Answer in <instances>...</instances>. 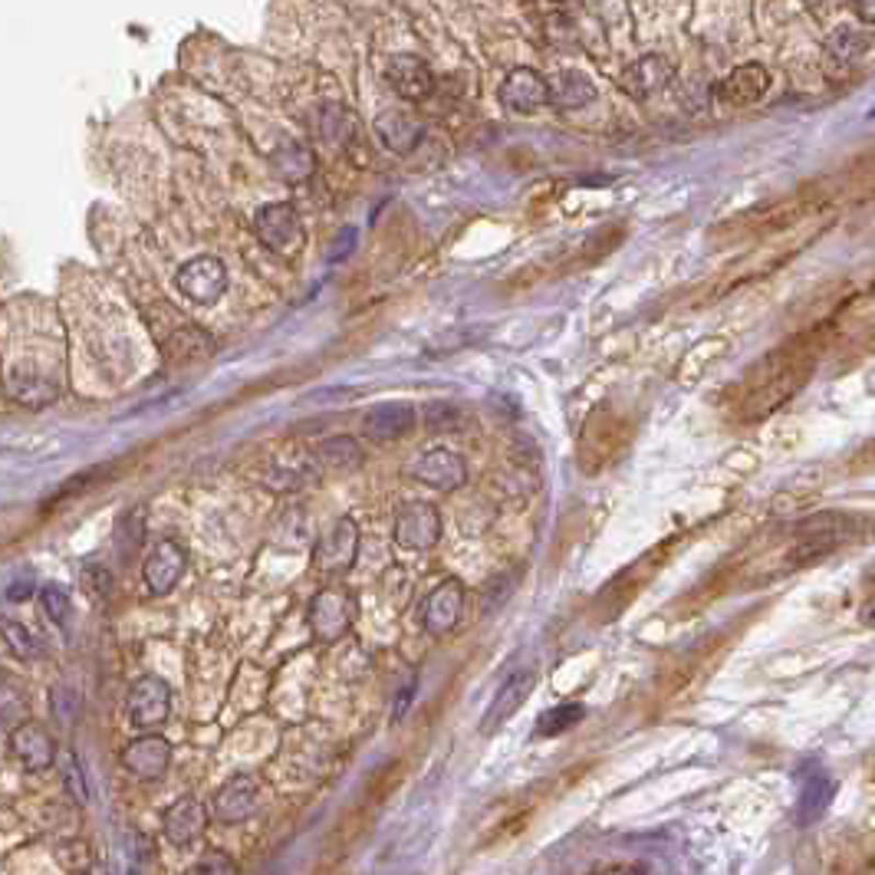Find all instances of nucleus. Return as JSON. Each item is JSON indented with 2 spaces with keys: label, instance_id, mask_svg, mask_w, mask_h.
Wrapping results in <instances>:
<instances>
[{
  "label": "nucleus",
  "instance_id": "1",
  "mask_svg": "<svg viewBox=\"0 0 875 875\" xmlns=\"http://www.w3.org/2000/svg\"><path fill=\"white\" fill-rule=\"evenodd\" d=\"M852 533V516L845 513H816L799 526V543L789 549V562L809 566L819 556H829L839 543H845Z\"/></svg>",
  "mask_w": 875,
  "mask_h": 875
},
{
  "label": "nucleus",
  "instance_id": "2",
  "mask_svg": "<svg viewBox=\"0 0 875 875\" xmlns=\"http://www.w3.org/2000/svg\"><path fill=\"white\" fill-rule=\"evenodd\" d=\"M352 618H355V599L342 586H326L309 602V628H312V638L322 645L339 641L349 632Z\"/></svg>",
  "mask_w": 875,
  "mask_h": 875
},
{
  "label": "nucleus",
  "instance_id": "3",
  "mask_svg": "<svg viewBox=\"0 0 875 875\" xmlns=\"http://www.w3.org/2000/svg\"><path fill=\"white\" fill-rule=\"evenodd\" d=\"M253 230L260 237L263 247H270L273 253H296L303 247V224H299V214L293 204H283V201H273V204H263L253 217Z\"/></svg>",
  "mask_w": 875,
  "mask_h": 875
},
{
  "label": "nucleus",
  "instance_id": "4",
  "mask_svg": "<svg viewBox=\"0 0 875 875\" xmlns=\"http://www.w3.org/2000/svg\"><path fill=\"white\" fill-rule=\"evenodd\" d=\"M174 286H178L181 296H188L191 303H197V306H214V303L224 296V289H227V270H224V263H220L217 257L201 253V257H191V260L178 270Z\"/></svg>",
  "mask_w": 875,
  "mask_h": 875
},
{
  "label": "nucleus",
  "instance_id": "5",
  "mask_svg": "<svg viewBox=\"0 0 875 875\" xmlns=\"http://www.w3.org/2000/svg\"><path fill=\"white\" fill-rule=\"evenodd\" d=\"M359 553V526L352 516H339L312 546V566L322 572H345Z\"/></svg>",
  "mask_w": 875,
  "mask_h": 875
},
{
  "label": "nucleus",
  "instance_id": "6",
  "mask_svg": "<svg viewBox=\"0 0 875 875\" xmlns=\"http://www.w3.org/2000/svg\"><path fill=\"white\" fill-rule=\"evenodd\" d=\"M500 105L516 112V115H533L543 105H549V82L536 69L516 66L500 82Z\"/></svg>",
  "mask_w": 875,
  "mask_h": 875
},
{
  "label": "nucleus",
  "instance_id": "7",
  "mask_svg": "<svg viewBox=\"0 0 875 875\" xmlns=\"http://www.w3.org/2000/svg\"><path fill=\"white\" fill-rule=\"evenodd\" d=\"M441 536V516L431 503H405L395 516V543L401 549H428Z\"/></svg>",
  "mask_w": 875,
  "mask_h": 875
},
{
  "label": "nucleus",
  "instance_id": "8",
  "mask_svg": "<svg viewBox=\"0 0 875 875\" xmlns=\"http://www.w3.org/2000/svg\"><path fill=\"white\" fill-rule=\"evenodd\" d=\"M171 707V691L164 684V678L158 674H145L128 688V717L135 727H158L164 724Z\"/></svg>",
  "mask_w": 875,
  "mask_h": 875
},
{
  "label": "nucleus",
  "instance_id": "9",
  "mask_svg": "<svg viewBox=\"0 0 875 875\" xmlns=\"http://www.w3.org/2000/svg\"><path fill=\"white\" fill-rule=\"evenodd\" d=\"M184 566H188V553L178 539H158L141 566L145 572V586L155 592V595H164L178 586V579L184 576Z\"/></svg>",
  "mask_w": 875,
  "mask_h": 875
},
{
  "label": "nucleus",
  "instance_id": "10",
  "mask_svg": "<svg viewBox=\"0 0 875 875\" xmlns=\"http://www.w3.org/2000/svg\"><path fill=\"white\" fill-rule=\"evenodd\" d=\"M766 89H770V72L760 63H743L720 79V86L714 89V102L727 109H740V105L763 99Z\"/></svg>",
  "mask_w": 875,
  "mask_h": 875
},
{
  "label": "nucleus",
  "instance_id": "11",
  "mask_svg": "<svg viewBox=\"0 0 875 875\" xmlns=\"http://www.w3.org/2000/svg\"><path fill=\"white\" fill-rule=\"evenodd\" d=\"M260 809V783L250 773L230 776L217 793H214V816L220 822H243Z\"/></svg>",
  "mask_w": 875,
  "mask_h": 875
},
{
  "label": "nucleus",
  "instance_id": "12",
  "mask_svg": "<svg viewBox=\"0 0 875 875\" xmlns=\"http://www.w3.org/2000/svg\"><path fill=\"white\" fill-rule=\"evenodd\" d=\"M171 763V743L158 734H141L125 743L122 766L138 780H158Z\"/></svg>",
  "mask_w": 875,
  "mask_h": 875
},
{
  "label": "nucleus",
  "instance_id": "13",
  "mask_svg": "<svg viewBox=\"0 0 875 875\" xmlns=\"http://www.w3.org/2000/svg\"><path fill=\"white\" fill-rule=\"evenodd\" d=\"M408 474L414 480H421L424 487H434V490H454L467 480V467L464 461L454 454V451H444V447H434V451H424L411 467Z\"/></svg>",
  "mask_w": 875,
  "mask_h": 875
},
{
  "label": "nucleus",
  "instance_id": "14",
  "mask_svg": "<svg viewBox=\"0 0 875 875\" xmlns=\"http://www.w3.org/2000/svg\"><path fill=\"white\" fill-rule=\"evenodd\" d=\"M385 79H388V86H391L401 99H408V102H421V99H428L431 89H434V76H431L428 63L418 59V56H411V53H398V56H391L388 66H385Z\"/></svg>",
  "mask_w": 875,
  "mask_h": 875
},
{
  "label": "nucleus",
  "instance_id": "15",
  "mask_svg": "<svg viewBox=\"0 0 875 875\" xmlns=\"http://www.w3.org/2000/svg\"><path fill=\"white\" fill-rule=\"evenodd\" d=\"M464 609V589L457 579H444L421 605V625L428 635H447Z\"/></svg>",
  "mask_w": 875,
  "mask_h": 875
},
{
  "label": "nucleus",
  "instance_id": "16",
  "mask_svg": "<svg viewBox=\"0 0 875 875\" xmlns=\"http://www.w3.org/2000/svg\"><path fill=\"white\" fill-rule=\"evenodd\" d=\"M533 684H536V674L533 671H513L500 688H497V694H493V701H490V707L484 711V720H480V730L484 734H493L500 724H507L523 704H526V697H530V691H533Z\"/></svg>",
  "mask_w": 875,
  "mask_h": 875
},
{
  "label": "nucleus",
  "instance_id": "17",
  "mask_svg": "<svg viewBox=\"0 0 875 875\" xmlns=\"http://www.w3.org/2000/svg\"><path fill=\"white\" fill-rule=\"evenodd\" d=\"M10 753L26 766V770H46L56 760V743L49 737V730L43 724L33 720H20L10 730Z\"/></svg>",
  "mask_w": 875,
  "mask_h": 875
},
{
  "label": "nucleus",
  "instance_id": "18",
  "mask_svg": "<svg viewBox=\"0 0 875 875\" xmlns=\"http://www.w3.org/2000/svg\"><path fill=\"white\" fill-rule=\"evenodd\" d=\"M204 826H207V809H204L197 799H191V796L174 799V803L164 809V816H161V832H164V839H168L171 845H178V849L197 842L201 832H204Z\"/></svg>",
  "mask_w": 875,
  "mask_h": 875
},
{
  "label": "nucleus",
  "instance_id": "19",
  "mask_svg": "<svg viewBox=\"0 0 875 875\" xmlns=\"http://www.w3.org/2000/svg\"><path fill=\"white\" fill-rule=\"evenodd\" d=\"M414 421H418V414H414L411 405H405V401H385V405H375L362 418V434L385 444V441L405 438L414 428Z\"/></svg>",
  "mask_w": 875,
  "mask_h": 875
},
{
  "label": "nucleus",
  "instance_id": "20",
  "mask_svg": "<svg viewBox=\"0 0 875 875\" xmlns=\"http://www.w3.org/2000/svg\"><path fill=\"white\" fill-rule=\"evenodd\" d=\"M618 82H622V89L632 99H648L651 92H658V89H664L671 82V63L664 56H658V53L641 56L632 66H625Z\"/></svg>",
  "mask_w": 875,
  "mask_h": 875
},
{
  "label": "nucleus",
  "instance_id": "21",
  "mask_svg": "<svg viewBox=\"0 0 875 875\" xmlns=\"http://www.w3.org/2000/svg\"><path fill=\"white\" fill-rule=\"evenodd\" d=\"M7 395L26 408H43L49 401L59 398V385L43 375V372H33V368H13L7 375Z\"/></svg>",
  "mask_w": 875,
  "mask_h": 875
},
{
  "label": "nucleus",
  "instance_id": "22",
  "mask_svg": "<svg viewBox=\"0 0 875 875\" xmlns=\"http://www.w3.org/2000/svg\"><path fill=\"white\" fill-rule=\"evenodd\" d=\"M375 135L382 138V145H385L388 151H395V155H408V151L418 148L424 128H421V122H414L408 112H382V115L375 118Z\"/></svg>",
  "mask_w": 875,
  "mask_h": 875
},
{
  "label": "nucleus",
  "instance_id": "23",
  "mask_svg": "<svg viewBox=\"0 0 875 875\" xmlns=\"http://www.w3.org/2000/svg\"><path fill=\"white\" fill-rule=\"evenodd\" d=\"M546 82H549V105H556V109H582L595 99V86L586 72L559 69Z\"/></svg>",
  "mask_w": 875,
  "mask_h": 875
},
{
  "label": "nucleus",
  "instance_id": "24",
  "mask_svg": "<svg viewBox=\"0 0 875 875\" xmlns=\"http://www.w3.org/2000/svg\"><path fill=\"white\" fill-rule=\"evenodd\" d=\"M796 388H799V375H796V368H783V372H776V375L770 378V385H763V388H757V391L750 395V401H747V408H743V418H763L766 411L780 408Z\"/></svg>",
  "mask_w": 875,
  "mask_h": 875
},
{
  "label": "nucleus",
  "instance_id": "25",
  "mask_svg": "<svg viewBox=\"0 0 875 875\" xmlns=\"http://www.w3.org/2000/svg\"><path fill=\"white\" fill-rule=\"evenodd\" d=\"M214 355V339L197 329V326H181L168 342H164V359L174 365H188V362H201V359H211Z\"/></svg>",
  "mask_w": 875,
  "mask_h": 875
},
{
  "label": "nucleus",
  "instance_id": "26",
  "mask_svg": "<svg viewBox=\"0 0 875 875\" xmlns=\"http://www.w3.org/2000/svg\"><path fill=\"white\" fill-rule=\"evenodd\" d=\"M829 799H832V780H829L822 770L813 773V776H806L803 793H799V803H796V822H799V826L816 822V819L826 813Z\"/></svg>",
  "mask_w": 875,
  "mask_h": 875
},
{
  "label": "nucleus",
  "instance_id": "27",
  "mask_svg": "<svg viewBox=\"0 0 875 875\" xmlns=\"http://www.w3.org/2000/svg\"><path fill=\"white\" fill-rule=\"evenodd\" d=\"M316 464H322V467H329V470H339V474L355 470V467L362 464V447H359V441H352V438H345V434H339V438H326V441L316 447Z\"/></svg>",
  "mask_w": 875,
  "mask_h": 875
},
{
  "label": "nucleus",
  "instance_id": "28",
  "mask_svg": "<svg viewBox=\"0 0 875 875\" xmlns=\"http://www.w3.org/2000/svg\"><path fill=\"white\" fill-rule=\"evenodd\" d=\"M273 171L283 178V181H303V178H309L312 174V155H309V148H303V145H296V141H289V145H283L280 151H273Z\"/></svg>",
  "mask_w": 875,
  "mask_h": 875
},
{
  "label": "nucleus",
  "instance_id": "29",
  "mask_svg": "<svg viewBox=\"0 0 875 875\" xmlns=\"http://www.w3.org/2000/svg\"><path fill=\"white\" fill-rule=\"evenodd\" d=\"M872 33L868 30H836L829 36V53L839 63H859L872 53Z\"/></svg>",
  "mask_w": 875,
  "mask_h": 875
},
{
  "label": "nucleus",
  "instance_id": "30",
  "mask_svg": "<svg viewBox=\"0 0 875 875\" xmlns=\"http://www.w3.org/2000/svg\"><path fill=\"white\" fill-rule=\"evenodd\" d=\"M26 711H30V697H26L23 681L0 671V717L7 724H20V720H26Z\"/></svg>",
  "mask_w": 875,
  "mask_h": 875
},
{
  "label": "nucleus",
  "instance_id": "31",
  "mask_svg": "<svg viewBox=\"0 0 875 875\" xmlns=\"http://www.w3.org/2000/svg\"><path fill=\"white\" fill-rule=\"evenodd\" d=\"M0 635H3V641H7V648H10L16 658H23V661L43 655V641H39L26 625H20V622L0 618Z\"/></svg>",
  "mask_w": 875,
  "mask_h": 875
},
{
  "label": "nucleus",
  "instance_id": "32",
  "mask_svg": "<svg viewBox=\"0 0 875 875\" xmlns=\"http://www.w3.org/2000/svg\"><path fill=\"white\" fill-rule=\"evenodd\" d=\"M582 704H559V707H553V711H543L539 714V724H536V734L539 737H553V734H562V730H569L576 720H582Z\"/></svg>",
  "mask_w": 875,
  "mask_h": 875
},
{
  "label": "nucleus",
  "instance_id": "33",
  "mask_svg": "<svg viewBox=\"0 0 875 875\" xmlns=\"http://www.w3.org/2000/svg\"><path fill=\"white\" fill-rule=\"evenodd\" d=\"M79 691H72V688H66V684H59V688H53L49 691V711H53V720H59L63 727H69L76 717H79Z\"/></svg>",
  "mask_w": 875,
  "mask_h": 875
},
{
  "label": "nucleus",
  "instance_id": "34",
  "mask_svg": "<svg viewBox=\"0 0 875 875\" xmlns=\"http://www.w3.org/2000/svg\"><path fill=\"white\" fill-rule=\"evenodd\" d=\"M39 609H43V615L53 625H66L69 612H72V602H69V595L59 586H43L39 589Z\"/></svg>",
  "mask_w": 875,
  "mask_h": 875
},
{
  "label": "nucleus",
  "instance_id": "35",
  "mask_svg": "<svg viewBox=\"0 0 875 875\" xmlns=\"http://www.w3.org/2000/svg\"><path fill=\"white\" fill-rule=\"evenodd\" d=\"M352 132H355V118H352V112H345V109H326V115H322V135L329 138V141H336V145H345L349 138H352Z\"/></svg>",
  "mask_w": 875,
  "mask_h": 875
},
{
  "label": "nucleus",
  "instance_id": "36",
  "mask_svg": "<svg viewBox=\"0 0 875 875\" xmlns=\"http://www.w3.org/2000/svg\"><path fill=\"white\" fill-rule=\"evenodd\" d=\"M63 783H66V793L76 799V803H89V789H86V776H82V766L72 753L63 757Z\"/></svg>",
  "mask_w": 875,
  "mask_h": 875
},
{
  "label": "nucleus",
  "instance_id": "37",
  "mask_svg": "<svg viewBox=\"0 0 875 875\" xmlns=\"http://www.w3.org/2000/svg\"><path fill=\"white\" fill-rule=\"evenodd\" d=\"M424 424L431 428V431H454L457 428V411H454V405H431L428 408V414H424Z\"/></svg>",
  "mask_w": 875,
  "mask_h": 875
},
{
  "label": "nucleus",
  "instance_id": "38",
  "mask_svg": "<svg viewBox=\"0 0 875 875\" xmlns=\"http://www.w3.org/2000/svg\"><path fill=\"white\" fill-rule=\"evenodd\" d=\"M82 586H86L89 595H109V589H112V576H109V569H102V566H86V569H82Z\"/></svg>",
  "mask_w": 875,
  "mask_h": 875
},
{
  "label": "nucleus",
  "instance_id": "39",
  "mask_svg": "<svg viewBox=\"0 0 875 875\" xmlns=\"http://www.w3.org/2000/svg\"><path fill=\"white\" fill-rule=\"evenodd\" d=\"M237 865L230 862V859H224L220 852H207L201 862H194L191 865V872H234Z\"/></svg>",
  "mask_w": 875,
  "mask_h": 875
},
{
  "label": "nucleus",
  "instance_id": "40",
  "mask_svg": "<svg viewBox=\"0 0 875 875\" xmlns=\"http://www.w3.org/2000/svg\"><path fill=\"white\" fill-rule=\"evenodd\" d=\"M414 691H418V678H411V681L398 691V701H395V707H391V720H401V717H405V711H408Z\"/></svg>",
  "mask_w": 875,
  "mask_h": 875
},
{
  "label": "nucleus",
  "instance_id": "41",
  "mask_svg": "<svg viewBox=\"0 0 875 875\" xmlns=\"http://www.w3.org/2000/svg\"><path fill=\"white\" fill-rule=\"evenodd\" d=\"M855 10L865 23H875V0H855Z\"/></svg>",
  "mask_w": 875,
  "mask_h": 875
},
{
  "label": "nucleus",
  "instance_id": "42",
  "mask_svg": "<svg viewBox=\"0 0 875 875\" xmlns=\"http://www.w3.org/2000/svg\"><path fill=\"white\" fill-rule=\"evenodd\" d=\"M599 872H645V865H622V862H612V865H599Z\"/></svg>",
  "mask_w": 875,
  "mask_h": 875
},
{
  "label": "nucleus",
  "instance_id": "43",
  "mask_svg": "<svg viewBox=\"0 0 875 875\" xmlns=\"http://www.w3.org/2000/svg\"><path fill=\"white\" fill-rule=\"evenodd\" d=\"M10 750V727H7V720L0 717V757Z\"/></svg>",
  "mask_w": 875,
  "mask_h": 875
},
{
  "label": "nucleus",
  "instance_id": "44",
  "mask_svg": "<svg viewBox=\"0 0 875 875\" xmlns=\"http://www.w3.org/2000/svg\"><path fill=\"white\" fill-rule=\"evenodd\" d=\"M862 618H865V625H875V602H868V605L862 609Z\"/></svg>",
  "mask_w": 875,
  "mask_h": 875
},
{
  "label": "nucleus",
  "instance_id": "45",
  "mask_svg": "<svg viewBox=\"0 0 875 875\" xmlns=\"http://www.w3.org/2000/svg\"><path fill=\"white\" fill-rule=\"evenodd\" d=\"M872 115H875V109H872Z\"/></svg>",
  "mask_w": 875,
  "mask_h": 875
}]
</instances>
